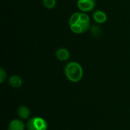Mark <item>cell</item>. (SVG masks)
<instances>
[{
	"mask_svg": "<svg viewBox=\"0 0 130 130\" xmlns=\"http://www.w3.org/2000/svg\"><path fill=\"white\" fill-rule=\"evenodd\" d=\"M65 75L72 82H78L83 77V69L82 66L77 62H69L65 66Z\"/></svg>",
	"mask_w": 130,
	"mask_h": 130,
	"instance_id": "7a4b0ae2",
	"label": "cell"
},
{
	"mask_svg": "<svg viewBox=\"0 0 130 130\" xmlns=\"http://www.w3.org/2000/svg\"><path fill=\"white\" fill-rule=\"evenodd\" d=\"M93 19L94 21L98 24H104L107 20V16L106 13L104 11L101 10H97L95 11L92 14Z\"/></svg>",
	"mask_w": 130,
	"mask_h": 130,
	"instance_id": "5b68a950",
	"label": "cell"
},
{
	"mask_svg": "<svg viewBox=\"0 0 130 130\" xmlns=\"http://www.w3.org/2000/svg\"><path fill=\"white\" fill-rule=\"evenodd\" d=\"M56 56L59 61H66L69 59L70 53L66 48H59L56 52Z\"/></svg>",
	"mask_w": 130,
	"mask_h": 130,
	"instance_id": "8992f818",
	"label": "cell"
},
{
	"mask_svg": "<svg viewBox=\"0 0 130 130\" xmlns=\"http://www.w3.org/2000/svg\"><path fill=\"white\" fill-rule=\"evenodd\" d=\"M69 27L71 30L77 34L88 31L91 25V19L85 12H75L69 18Z\"/></svg>",
	"mask_w": 130,
	"mask_h": 130,
	"instance_id": "6da1fadb",
	"label": "cell"
},
{
	"mask_svg": "<svg viewBox=\"0 0 130 130\" xmlns=\"http://www.w3.org/2000/svg\"><path fill=\"white\" fill-rule=\"evenodd\" d=\"M91 30V34L94 37H101L102 34V30L101 28L98 26V25H92L90 28Z\"/></svg>",
	"mask_w": 130,
	"mask_h": 130,
	"instance_id": "30bf717a",
	"label": "cell"
},
{
	"mask_svg": "<svg viewBox=\"0 0 130 130\" xmlns=\"http://www.w3.org/2000/svg\"><path fill=\"white\" fill-rule=\"evenodd\" d=\"M18 114L21 119L27 120L30 116V110L26 106H20L18 109Z\"/></svg>",
	"mask_w": 130,
	"mask_h": 130,
	"instance_id": "ba28073f",
	"label": "cell"
},
{
	"mask_svg": "<svg viewBox=\"0 0 130 130\" xmlns=\"http://www.w3.org/2000/svg\"><path fill=\"white\" fill-rule=\"evenodd\" d=\"M96 0H78L77 6L82 12H90L96 6Z\"/></svg>",
	"mask_w": 130,
	"mask_h": 130,
	"instance_id": "277c9868",
	"label": "cell"
},
{
	"mask_svg": "<svg viewBox=\"0 0 130 130\" xmlns=\"http://www.w3.org/2000/svg\"><path fill=\"white\" fill-rule=\"evenodd\" d=\"M8 83L12 88H18L22 85L23 82H22V79L21 78V77H19L18 75H13L9 78Z\"/></svg>",
	"mask_w": 130,
	"mask_h": 130,
	"instance_id": "9c48e42d",
	"label": "cell"
},
{
	"mask_svg": "<svg viewBox=\"0 0 130 130\" xmlns=\"http://www.w3.org/2000/svg\"><path fill=\"white\" fill-rule=\"evenodd\" d=\"M43 5L46 8L52 9L55 8L56 5V0H42Z\"/></svg>",
	"mask_w": 130,
	"mask_h": 130,
	"instance_id": "8fae6325",
	"label": "cell"
},
{
	"mask_svg": "<svg viewBox=\"0 0 130 130\" xmlns=\"http://www.w3.org/2000/svg\"><path fill=\"white\" fill-rule=\"evenodd\" d=\"M6 77H7V74H6L5 71L2 68H1V69H0V82L3 83L4 81L6 79Z\"/></svg>",
	"mask_w": 130,
	"mask_h": 130,
	"instance_id": "7c38bea8",
	"label": "cell"
},
{
	"mask_svg": "<svg viewBox=\"0 0 130 130\" xmlns=\"http://www.w3.org/2000/svg\"><path fill=\"white\" fill-rule=\"evenodd\" d=\"M24 123L19 120H13L8 126V130H24Z\"/></svg>",
	"mask_w": 130,
	"mask_h": 130,
	"instance_id": "52a82bcc",
	"label": "cell"
},
{
	"mask_svg": "<svg viewBox=\"0 0 130 130\" xmlns=\"http://www.w3.org/2000/svg\"><path fill=\"white\" fill-rule=\"evenodd\" d=\"M47 127V122L42 117H33L27 124V130H46Z\"/></svg>",
	"mask_w": 130,
	"mask_h": 130,
	"instance_id": "3957f363",
	"label": "cell"
}]
</instances>
